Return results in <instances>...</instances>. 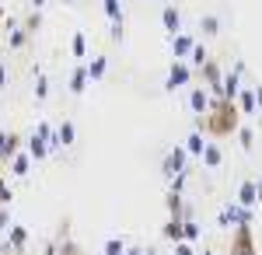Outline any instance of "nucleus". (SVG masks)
Masks as SVG:
<instances>
[{
  "instance_id": "obj_1",
  "label": "nucleus",
  "mask_w": 262,
  "mask_h": 255,
  "mask_svg": "<svg viewBox=\"0 0 262 255\" xmlns=\"http://www.w3.org/2000/svg\"><path fill=\"white\" fill-rule=\"evenodd\" d=\"M242 119L245 116H242V109H238V101L213 98L210 112H206V116H196V130L210 140H227V137H238Z\"/></svg>"
},
{
  "instance_id": "obj_2",
  "label": "nucleus",
  "mask_w": 262,
  "mask_h": 255,
  "mask_svg": "<svg viewBox=\"0 0 262 255\" xmlns=\"http://www.w3.org/2000/svg\"><path fill=\"white\" fill-rule=\"evenodd\" d=\"M227 255H259V245H255V235H252V224L234 227V235H231V241H227Z\"/></svg>"
},
{
  "instance_id": "obj_3",
  "label": "nucleus",
  "mask_w": 262,
  "mask_h": 255,
  "mask_svg": "<svg viewBox=\"0 0 262 255\" xmlns=\"http://www.w3.org/2000/svg\"><path fill=\"white\" fill-rule=\"evenodd\" d=\"M196 77H200L203 84L217 95V98L224 95V70H221V63H217V59H206V63L200 67V74H196Z\"/></svg>"
},
{
  "instance_id": "obj_4",
  "label": "nucleus",
  "mask_w": 262,
  "mask_h": 255,
  "mask_svg": "<svg viewBox=\"0 0 262 255\" xmlns=\"http://www.w3.org/2000/svg\"><path fill=\"white\" fill-rule=\"evenodd\" d=\"M192 80H196L192 67H189L185 59H175V63H171V70H168V80H164V88H168V91H175V88H189Z\"/></svg>"
},
{
  "instance_id": "obj_5",
  "label": "nucleus",
  "mask_w": 262,
  "mask_h": 255,
  "mask_svg": "<svg viewBox=\"0 0 262 255\" xmlns=\"http://www.w3.org/2000/svg\"><path fill=\"white\" fill-rule=\"evenodd\" d=\"M18 154H21V133H7V130H0V164L7 168Z\"/></svg>"
},
{
  "instance_id": "obj_6",
  "label": "nucleus",
  "mask_w": 262,
  "mask_h": 255,
  "mask_svg": "<svg viewBox=\"0 0 262 255\" xmlns=\"http://www.w3.org/2000/svg\"><path fill=\"white\" fill-rule=\"evenodd\" d=\"M185 157H189V151L182 147V143H175V151H168L164 154V175L168 178H175V175H185Z\"/></svg>"
},
{
  "instance_id": "obj_7",
  "label": "nucleus",
  "mask_w": 262,
  "mask_h": 255,
  "mask_svg": "<svg viewBox=\"0 0 262 255\" xmlns=\"http://www.w3.org/2000/svg\"><path fill=\"white\" fill-rule=\"evenodd\" d=\"M221 224H234V227L252 224V210L242 206V203H231V206H224V210H221Z\"/></svg>"
},
{
  "instance_id": "obj_8",
  "label": "nucleus",
  "mask_w": 262,
  "mask_h": 255,
  "mask_svg": "<svg viewBox=\"0 0 262 255\" xmlns=\"http://www.w3.org/2000/svg\"><path fill=\"white\" fill-rule=\"evenodd\" d=\"M238 203L248 206V210H252L255 203H262V185L255 182V178H245L242 185H238Z\"/></svg>"
},
{
  "instance_id": "obj_9",
  "label": "nucleus",
  "mask_w": 262,
  "mask_h": 255,
  "mask_svg": "<svg viewBox=\"0 0 262 255\" xmlns=\"http://www.w3.org/2000/svg\"><path fill=\"white\" fill-rule=\"evenodd\" d=\"M206 91H210V88H189V112H192V116H206V112H210L213 98H210Z\"/></svg>"
},
{
  "instance_id": "obj_10",
  "label": "nucleus",
  "mask_w": 262,
  "mask_h": 255,
  "mask_svg": "<svg viewBox=\"0 0 262 255\" xmlns=\"http://www.w3.org/2000/svg\"><path fill=\"white\" fill-rule=\"evenodd\" d=\"M192 49H196V39H192V35H185V32L171 35V53H175V59H189Z\"/></svg>"
},
{
  "instance_id": "obj_11",
  "label": "nucleus",
  "mask_w": 262,
  "mask_h": 255,
  "mask_svg": "<svg viewBox=\"0 0 262 255\" xmlns=\"http://www.w3.org/2000/svg\"><path fill=\"white\" fill-rule=\"evenodd\" d=\"M203 168H210V172H217V168H221L224 164V151H221V143H206V147H203Z\"/></svg>"
},
{
  "instance_id": "obj_12",
  "label": "nucleus",
  "mask_w": 262,
  "mask_h": 255,
  "mask_svg": "<svg viewBox=\"0 0 262 255\" xmlns=\"http://www.w3.org/2000/svg\"><path fill=\"white\" fill-rule=\"evenodd\" d=\"M161 235L171 241V245H179V241H185V220H179V217H168V224L161 227Z\"/></svg>"
},
{
  "instance_id": "obj_13",
  "label": "nucleus",
  "mask_w": 262,
  "mask_h": 255,
  "mask_svg": "<svg viewBox=\"0 0 262 255\" xmlns=\"http://www.w3.org/2000/svg\"><path fill=\"white\" fill-rule=\"evenodd\" d=\"M88 80H91V74H88V63H77V67H74V74H70V95H84Z\"/></svg>"
},
{
  "instance_id": "obj_14",
  "label": "nucleus",
  "mask_w": 262,
  "mask_h": 255,
  "mask_svg": "<svg viewBox=\"0 0 262 255\" xmlns=\"http://www.w3.org/2000/svg\"><path fill=\"white\" fill-rule=\"evenodd\" d=\"M238 109H242V116H255V109H259V98H255V88H242V95H238Z\"/></svg>"
},
{
  "instance_id": "obj_15",
  "label": "nucleus",
  "mask_w": 262,
  "mask_h": 255,
  "mask_svg": "<svg viewBox=\"0 0 262 255\" xmlns=\"http://www.w3.org/2000/svg\"><path fill=\"white\" fill-rule=\"evenodd\" d=\"M25 245H28V231L25 227H11V235L4 241V252H21Z\"/></svg>"
},
{
  "instance_id": "obj_16",
  "label": "nucleus",
  "mask_w": 262,
  "mask_h": 255,
  "mask_svg": "<svg viewBox=\"0 0 262 255\" xmlns=\"http://www.w3.org/2000/svg\"><path fill=\"white\" fill-rule=\"evenodd\" d=\"M161 25H164V32H171V35H179V28H182V14H179V7H164L161 11Z\"/></svg>"
},
{
  "instance_id": "obj_17",
  "label": "nucleus",
  "mask_w": 262,
  "mask_h": 255,
  "mask_svg": "<svg viewBox=\"0 0 262 255\" xmlns=\"http://www.w3.org/2000/svg\"><path fill=\"white\" fill-rule=\"evenodd\" d=\"M25 151H28V154L35 157V161H42V157H46L49 151H53V143H49V140H42L39 133H32V140H28V147H25Z\"/></svg>"
},
{
  "instance_id": "obj_18",
  "label": "nucleus",
  "mask_w": 262,
  "mask_h": 255,
  "mask_svg": "<svg viewBox=\"0 0 262 255\" xmlns=\"http://www.w3.org/2000/svg\"><path fill=\"white\" fill-rule=\"evenodd\" d=\"M164 206H168V214L179 217V220H185V203H182V193H175V189H168V196H164Z\"/></svg>"
},
{
  "instance_id": "obj_19",
  "label": "nucleus",
  "mask_w": 262,
  "mask_h": 255,
  "mask_svg": "<svg viewBox=\"0 0 262 255\" xmlns=\"http://www.w3.org/2000/svg\"><path fill=\"white\" fill-rule=\"evenodd\" d=\"M206 140H210V137H203L200 130H192V133L185 137V151H189V157H203V147H206Z\"/></svg>"
},
{
  "instance_id": "obj_20",
  "label": "nucleus",
  "mask_w": 262,
  "mask_h": 255,
  "mask_svg": "<svg viewBox=\"0 0 262 255\" xmlns=\"http://www.w3.org/2000/svg\"><path fill=\"white\" fill-rule=\"evenodd\" d=\"M56 140H60V147H74L77 130H74V122H70V119H63L60 126H56Z\"/></svg>"
},
{
  "instance_id": "obj_21",
  "label": "nucleus",
  "mask_w": 262,
  "mask_h": 255,
  "mask_svg": "<svg viewBox=\"0 0 262 255\" xmlns=\"http://www.w3.org/2000/svg\"><path fill=\"white\" fill-rule=\"evenodd\" d=\"M32 161H35V157L28 154V151H21V154L14 157V161H11V175L25 178V175H28V168H32Z\"/></svg>"
},
{
  "instance_id": "obj_22",
  "label": "nucleus",
  "mask_w": 262,
  "mask_h": 255,
  "mask_svg": "<svg viewBox=\"0 0 262 255\" xmlns=\"http://www.w3.org/2000/svg\"><path fill=\"white\" fill-rule=\"evenodd\" d=\"M28 39H32V32L21 25V28H14V32L7 35V49H25V42H28Z\"/></svg>"
},
{
  "instance_id": "obj_23",
  "label": "nucleus",
  "mask_w": 262,
  "mask_h": 255,
  "mask_svg": "<svg viewBox=\"0 0 262 255\" xmlns=\"http://www.w3.org/2000/svg\"><path fill=\"white\" fill-rule=\"evenodd\" d=\"M105 67H108V63H105V56H95V59H91V63H88L91 80H101V77H105Z\"/></svg>"
},
{
  "instance_id": "obj_24",
  "label": "nucleus",
  "mask_w": 262,
  "mask_h": 255,
  "mask_svg": "<svg viewBox=\"0 0 262 255\" xmlns=\"http://www.w3.org/2000/svg\"><path fill=\"white\" fill-rule=\"evenodd\" d=\"M101 255H126V241H122V238H108Z\"/></svg>"
},
{
  "instance_id": "obj_25",
  "label": "nucleus",
  "mask_w": 262,
  "mask_h": 255,
  "mask_svg": "<svg viewBox=\"0 0 262 255\" xmlns=\"http://www.w3.org/2000/svg\"><path fill=\"white\" fill-rule=\"evenodd\" d=\"M70 49H74V56L84 59V53H88V42H84V32H77L74 35V42H70Z\"/></svg>"
},
{
  "instance_id": "obj_26",
  "label": "nucleus",
  "mask_w": 262,
  "mask_h": 255,
  "mask_svg": "<svg viewBox=\"0 0 262 255\" xmlns=\"http://www.w3.org/2000/svg\"><path fill=\"white\" fill-rule=\"evenodd\" d=\"M200 28H203V35H217V28H221V21L213 18V14H206V18L200 21Z\"/></svg>"
},
{
  "instance_id": "obj_27",
  "label": "nucleus",
  "mask_w": 262,
  "mask_h": 255,
  "mask_svg": "<svg viewBox=\"0 0 262 255\" xmlns=\"http://www.w3.org/2000/svg\"><path fill=\"white\" fill-rule=\"evenodd\" d=\"M238 140H242V147H245V151H252V143H255V133H252L248 126H242V130H238Z\"/></svg>"
},
{
  "instance_id": "obj_28",
  "label": "nucleus",
  "mask_w": 262,
  "mask_h": 255,
  "mask_svg": "<svg viewBox=\"0 0 262 255\" xmlns=\"http://www.w3.org/2000/svg\"><path fill=\"white\" fill-rule=\"evenodd\" d=\"M200 235H203L200 224H196V220H185V241H196Z\"/></svg>"
},
{
  "instance_id": "obj_29",
  "label": "nucleus",
  "mask_w": 262,
  "mask_h": 255,
  "mask_svg": "<svg viewBox=\"0 0 262 255\" xmlns=\"http://www.w3.org/2000/svg\"><path fill=\"white\" fill-rule=\"evenodd\" d=\"M189 59H192V63H196V70H200V67H203V63H206L210 56H206V49H203L200 42H196V49H192V56H189Z\"/></svg>"
},
{
  "instance_id": "obj_30",
  "label": "nucleus",
  "mask_w": 262,
  "mask_h": 255,
  "mask_svg": "<svg viewBox=\"0 0 262 255\" xmlns=\"http://www.w3.org/2000/svg\"><path fill=\"white\" fill-rule=\"evenodd\" d=\"M49 95V80H46V74H39V80H35V98H46Z\"/></svg>"
},
{
  "instance_id": "obj_31",
  "label": "nucleus",
  "mask_w": 262,
  "mask_h": 255,
  "mask_svg": "<svg viewBox=\"0 0 262 255\" xmlns=\"http://www.w3.org/2000/svg\"><path fill=\"white\" fill-rule=\"evenodd\" d=\"M11 203V185H7V178H0V210Z\"/></svg>"
},
{
  "instance_id": "obj_32",
  "label": "nucleus",
  "mask_w": 262,
  "mask_h": 255,
  "mask_svg": "<svg viewBox=\"0 0 262 255\" xmlns=\"http://www.w3.org/2000/svg\"><path fill=\"white\" fill-rule=\"evenodd\" d=\"M175 255H196L192 241H179V245H175Z\"/></svg>"
},
{
  "instance_id": "obj_33",
  "label": "nucleus",
  "mask_w": 262,
  "mask_h": 255,
  "mask_svg": "<svg viewBox=\"0 0 262 255\" xmlns=\"http://www.w3.org/2000/svg\"><path fill=\"white\" fill-rule=\"evenodd\" d=\"M4 88H7V67L0 63V91H4Z\"/></svg>"
},
{
  "instance_id": "obj_34",
  "label": "nucleus",
  "mask_w": 262,
  "mask_h": 255,
  "mask_svg": "<svg viewBox=\"0 0 262 255\" xmlns=\"http://www.w3.org/2000/svg\"><path fill=\"white\" fill-rule=\"evenodd\" d=\"M126 255H147L143 248H126Z\"/></svg>"
},
{
  "instance_id": "obj_35",
  "label": "nucleus",
  "mask_w": 262,
  "mask_h": 255,
  "mask_svg": "<svg viewBox=\"0 0 262 255\" xmlns=\"http://www.w3.org/2000/svg\"><path fill=\"white\" fill-rule=\"evenodd\" d=\"M255 98H259V109H262V84L255 88Z\"/></svg>"
},
{
  "instance_id": "obj_36",
  "label": "nucleus",
  "mask_w": 262,
  "mask_h": 255,
  "mask_svg": "<svg viewBox=\"0 0 262 255\" xmlns=\"http://www.w3.org/2000/svg\"><path fill=\"white\" fill-rule=\"evenodd\" d=\"M32 4H35V7H42V4H46V0H32Z\"/></svg>"
},
{
  "instance_id": "obj_37",
  "label": "nucleus",
  "mask_w": 262,
  "mask_h": 255,
  "mask_svg": "<svg viewBox=\"0 0 262 255\" xmlns=\"http://www.w3.org/2000/svg\"><path fill=\"white\" fill-rule=\"evenodd\" d=\"M0 21H4V7H0Z\"/></svg>"
},
{
  "instance_id": "obj_38",
  "label": "nucleus",
  "mask_w": 262,
  "mask_h": 255,
  "mask_svg": "<svg viewBox=\"0 0 262 255\" xmlns=\"http://www.w3.org/2000/svg\"><path fill=\"white\" fill-rule=\"evenodd\" d=\"M259 185H262V172H259Z\"/></svg>"
},
{
  "instance_id": "obj_39",
  "label": "nucleus",
  "mask_w": 262,
  "mask_h": 255,
  "mask_svg": "<svg viewBox=\"0 0 262 255\" xmlns=\"http://www.w3.org/2000/svg\"><path fill=\"white\" fill-rule=\"evenodd\" d=\"M63 4H74V0H63Z\"/></svg>"
},
{
  "instance_id": "obj_40",
  "label": "nucleus",
  "mask_w": 262,
  "mask_h": 255,
  "mask_svg": "<svg viewBox=\"0 0 262 255\" xmlns=\"http://www.w3.org/2000/svg\"><path fill=\"white\" fill-rule=\"evenodd\" d=\"M203 255H213V252H203Z\"/></svg>"
},
{
  "instance_id": "obj_41",
  "label": "nucleus",
  "mask_w": 262,
  "mask_h": 255,
  "mask_svg": "<svg viewBox=\"0 0 262 255\" xmlns=\"http://www.w3.org/2000/svg\"><path fill=\"white\" fill-rule=\"evenodd\" d=\"M147 255H158V252H147Z\"/></svg>"
},
{
  "instance_id": "obj_42",
  "label": "nucleus",
  "mask_w": 262,
  "mask_h": 255,
  "mask_svg": "<svg viewBox=\"0 0 262 255\" xmlns=\"http://www.w3.org/2000/svg\"><path fill=\"white\" fill-rule=\"evenodd\" d=\"M259 126H262V116H259Z\"/></svg>"
}]
</instances>
